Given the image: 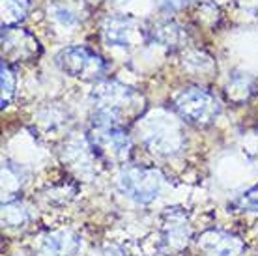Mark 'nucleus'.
I'll return each instance as SVG.
<instances>
[{
	"instance_id": "f257e3e1",
	"label": "nucleus",
	"mask_w": 258,
	"mask_h": 256,
	"mask_svg": "<svg viewBox=\"0 0 258 256\" xmlns=\"http://www.w3.org/2000/svg\"><path fill=\"white\" fill-rule=\"evenodd\" d=\"M92 148L107 161H122L127 157L131 142L125 137L120 122L105 114H97L96 125L90 135Z\"/></svg>"
},
{
	"instance_id": "f03ea898",
	"label": "nucleus",
	"mask_w": 258,
	"mask_h": 256,
	"mask_svg": "<svg viewBox=\"0 0 258 256\" xmlns=\"http://www.w3.org/2000/svg\"><path fill=\"white\" fill-rule=\"evenodd\" d=\"M174 109L193 123H210L221 112L219 99L202 88H185L174 97Z\"/></svg>"
},
{
	"instance_id": "20e7f679",
	"label": "nucleus",
	"mask_w": 258,
	"mask_h": 256,
	"mask_svg": "<svg viewBox=\"0 0 258 256\" xmlns=\"http://www.w3.org/2000/svg\"><path fill=\"white\" fill-rule=\"evenodd\" d=\"M58 64L71 77L97 79L105 71L103 58L86 47H68L58 54Z\"/></svg>"
},
{
	"instance_id": "0eeeda50",
	"label": "nucleus",
	"mask_w": 258,
	"mask_h": 256,
	"mask_svg": "<svg viewBox=\"0 0 258 256\" xmlns=\"http://www.w3.org/2000/svg\"><path fill=\"white\" fill-rule=\"evenodd\" d=\"M70 236V234H58V236H52L47 239V247L52 250V252H56V254H71V252H75L79 247V241L77 237H73V239H66V237Z\"/></svg>"
},
{
	"instance_id": "39448f33",
	"label": "nucleus",
	"mask_w": 258,
	"mask_h": 256,
	"mask_svg": "<svg viewBox=\"0 0 258 256\" xmlns=\"http://www.w3.org/2000/svg\"><path fill=\"white\" fill-rule=\"evenodd\" d=\"M199 247L202 249L204 256H239L243 250V243L238 237L223 232H210L199 239Z\"/></svg>"
},
{
	"instance_id": "6e6552de",
	"label": "nucleus",
	"mask_w": 258,
	"mask_h": 256,
	"mask_svg": "<svg viewBox=\"0 0 258 256\" xmlns=\"http://www.w3.org/2000/svg\"><path fill=\"white\" fill-rule=\"evenodd\" d=\"M13 96V75L2 64V107H6Z\"/></svg>"
},
{
	"instance_id": "7ed1b4c3",
	"label": "nucleus",
	"mask_w": 258,
	"mask_h": 256,
	"mask_svg": "<svg viewBox=\"0 0 258 256\" xmlns=\"http://www.w3.org/2000/svg\"><path fill=\"white\" fill-rule=\"evenodd\" d=\"M161 179L155 170L144 167H129L120 176V189L129 199L137 200L141 204H148L157 197Z\"/></svg>"
},
{
	"instance_id": "1a4fd4ad",
	"label": "nucleus",
	"mask_w": 258,
	"mask_h": 256,
	"mask_svg": "<svg viewBox=\"0 0 258 256\" xmlns=\"http://www.w3.org/2000/svg\"><path fill=\"white\" fill-rule=\"evenodd\" d=\"M258 187H254L252 191H249L247 195H243V199H241V206L245 208V210H251V212H258Z\"/></svg>"
},
{
	"instance_id": "423d86ee",
	"label": "nucleus",
	"mask_w": 258,
	"mask_h": 256,
	"mask_svg": "<svg viewBox=\"0 0 258 256\" xmlns=\"http://www.w3.org/2000/svg\"><path fill=\"white\" fill-rule=\"evenodd\" d=\"M135 30H139V26H135L133 19H112L105 26V36L110 43L125 45L131 41Z\"/></svg>"
}]
</instances>
